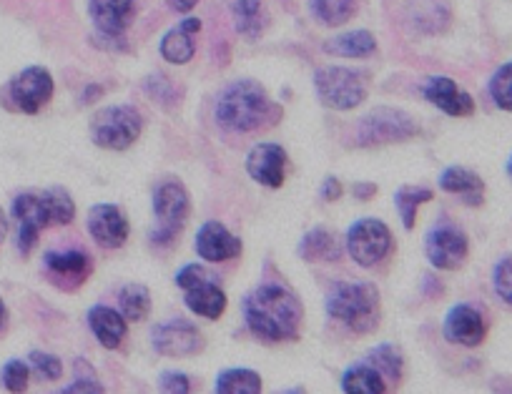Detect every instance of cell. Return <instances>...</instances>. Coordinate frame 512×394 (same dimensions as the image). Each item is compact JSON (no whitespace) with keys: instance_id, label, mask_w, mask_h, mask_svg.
Wrapping results in <instances>:
<instances>
[{"instance_id":"obj_1","label":"cell","mask_w":512,"mask_h":394,"mask_svg":"<svg viewBox=\"0 0 512 394\" xmlns=\"http://www.w3.org/2000/svg\"><path fill=\"white\" fill-rule=\"evenodd\" d=\"M244 317L251 334L264 342H287V339L297 337L302 307L287 287L264 284L246 297Z\"/></svg>"},{"instance_id":"obj_2","label":"cell","mask_w":512,"mask_h":394,"mask_svg":"<svg viewBox=\"0 0 512 394\" xmlns=\"http://www.w3.org/2000/svg\"><path fill=\"white\" fill-rule=\"evenodd\" d=\"M73 216H76V204L63 186H53V189L38 191V194L28 191V194L16 196L13 219L18 221V249H21V254H31L43 226H66L71 224Z\"/></svg>"},{"instance_id":"obj_3","label":"cell","mask_w":512,"mask_h":394,"mask_svg":"<svg viewBox=\"0 0 512 394\" xmlns=\"http://www.w3.org/2000/svg\"><path fill=\"white\" fill-rule=\"evenodd\" d=\"M274 118V106L267 91L254 81L231 83L216 101V123L224 131L249 134Z\"/></svg>"},{"instance_id":"obj_4","label":"cell","mask_w":512,"mask_h":394,"mask_svg":"<svg viewBox=\"0 0 512 394\" xmlns=\"http://www.w3.org/2000/svg\"><path fill=\"white\" fill-rule=\"evenodd\" d=\"M329 317L354 332H369L379 317V294L367 282H342L327 299Z\"/></svg>"},{"instance_id":"obj_5","label":"cell","mask_w":512,"mask_h":394,"mask_svg":"<svg viewBox=\"0 0 512 394\" xmlns=\"http://www.w3.org/2000/svg\"><path fill=\"white\" fill-rule=\"evenodd\" d=\"M144 128V118L131 106H108L93 116L91 136L96 146L108 151H123L134 146Z\"/></svg>"},{"instance_id":"obj_6","label":"cell","mask_w":512,"mask_h":394,"mask_svg":"<svg viewBox=\"0 0 512 394\" xmlns=\"http://www.w3.org/2000/svg\"><path fill=\"white\" fill-rule=\"evenodd\" d=\"M319 101L334 111H352L367 98V83L362 76L347 68H322L314 76Z\"/></svg>"},{"instance_id":"obj_7","label":"cell","mask_w":512,"mask_h":394,"mask_svg":"<svg viewBox=\"0 0 512 394\" xmlns=\"http://www.w3.org/2000/svg\"><path fill=\"white\" fill-rule=\"evenodd\" d=\"M417 134V123L405 111L395 108H377L359 121L357 141L359 146H384L400 144Z\"/></svg>"},{"instance_id":"obj_8","label":"cell","mask_w":512,"mask_h":394,"mask_svg":"<svg viewBox=\"0 0 512 394\" xmlns=\"http://www.w3.org/2000/svg\"><path fill=\"white\" fill-rule=\"evenodd\" d=\"M347 251L359 267H377L392 251L390 229L377 219H359L347 234Z\"/></svg>"},{"instance_id":"obj_9","label":"cell","mask_w":512,"mask_h":394,"mask_svg":"<svg viewBox=\"0 0 512 394\" xmlns=\"http://www.w3.org/2000/svg\"><path fill=\"white\" fill-rule=\"evenodd\" d=\"M154 214L159 219V229L154 231V244H169L189 219V194L176 181H166L154 194Z\"/></svg>"},{"instance_id":"obj_10","label":"cell","mask_w":512,"mask_h":394,"mask_svg":"<svg viewBox=\"0 0 512 394\" xmlns=\"http://www.w3.org/2000/svg\"><path fill=\"white\" fill-rule=\"evenodd\" d=\"M425 254L432 267L442 272H455L470 256V241L465 231L455 224H437L425 239Z\"/></svg>"},{"instance_id":"obj_11","label":"cell","mask_w":512,"mask_h":394,"mask_svg":"<svg viewBox=\"0 0 512 394\" xmlns=\"http://www.w3.org/2000/svg\"><path fill=\"white\" fill-rule=\"evenodd\" d=\"M151 339H154L156 352L164 357H194L204 349V337L186 319H171V322L159 324Z\"/></svg>"},{"instance_id":"obj_12","label":"cell","mask_w":512,"mask_h":394,"mask_svg":"<svg viewBox=\"0 0 512 394\" xmlns=\"http://www.w3.org/2000/svg\"><path fill=\"white\" fill-rule=\"evenodd\" d=\"M11 98L18 111L38 113L53 98V78L46 68L31 66L11 83Z\"/></svg>"},{"instance_id":"obj_13","label":"cell","mask_w":512,"mask_h":394,"mask_svg":"<svg viewBox=\"0 0 512 394\" xmlns=\"http://www.w3.org/2000/svg\"><path fill=\"white\" fill-rule=\"evenodd\" d=\"M246 171L256 184L279 189L287 176V151L277 144H259L246 156Z\"/></svg>"},{"instance_id":"obj_14","label":"cell","mask_w":512,"mask_h":394,"mask_svg":"<svg viewBox=\"0 0 512 394\" xmlns=\"http://www.w3.org/2000/svg\"><path fill=\"white\" fill-rule=\"evenodd\" d=\"M88 231L103 249H118L128 239V219L116 204H96L88 211Z\"/></svg>"},{"instance_id":"obj_15","label":"cell","mask_w":512,"mask_h":394,"mask_svg":"<svg viewBox=\"0 0 512 394\" xmlns=\"http://www.w3.org/2000/svg\"><path fill=\"white\" fill-rule=\"evenodd\" d=\"M487 337L485 317L470 304H457L445 317V339L460 347H480Z\"/></svg>"},{"instance_id":"obj_16","label":"cell","mask_w":512,"mask_h":394,"mask_svg":"<svg viewBox=\"0 0 512 394\" xmlns=\"http://www.w3.org/2000/svg\"><path fill=\"white\" fill-rule=\"evenodd\" d=\"M196 251H199L201 259L219 264V261L236 259L241 254V241L234 234H229V229L221 226L219 221H209L196 234Z\"/></svg>"},{"instance_id":"obj_17","label":"cell","mask_w":512,"mask_h":394,"mask_svg":"<svg viewBox=\"0 0 512 394\" xmlns=\"http://www.w3.org/2000/svg\"><path fill=\"white\" fill-rule=\"evenodd\" d=\"M425 98L432 103V106L440 108L442 113H447V116L462 118V116H472V111H475V101H472L470 93L462 91L452 78H445V76H437L427 81Z\"/></svg>"},{"instance_id":"obj_18","label":"cell","mask_w":512,"mask_h":394,"mask_svg":"<svg viewBox=\"0 0 512 394\" xmlns=\"http://www.w3.org/2000/svg\"><path fill=\"white\" fill-rule=\"evenodd\" d=\"M88 11H91L93 23H96L103 36L116 38L128 28L136 13V6L134 0H91Z\"/></svg>"},{"instance_id":"obj_19","label":"cell","mask_w":512,"mask_h":394,"mask_svg":"<svg viewBox=\"0 0 512 394\" xmlns=\"http://www.w3.org/2000/svg\"><path fill=\"white\" fill-rule=\"evenodd\" d=\"M440 189L447 194L462 196L467 206H482V201H485V181L475 171L462 169V166H450V169L442 171Z\"/></svg>"},{"instance_id":"obj_20","label":"cell","mask_w":512,"mask_h":394,"mask_svg":"<svg viewBox=\"0 0 512 394\" xmlns=\"http://www.w3.org/2000/svg\"><path fill=\"white\" fill-rule=\"evenodd\" d=\"M88 327H91L93 337H96L106 349L121 347L128 329L123 314L108 307H93L91 312H88Z\"/></svg>"},{"instance_id":"obj_21","label":"cell","mask_w":512,"mask_h":394,"mask_svg":"<svg viewBox=\"0 0 512 394\" xmlns=\"http://www.w3.org/2000/svg\"><path fill=\"white\" fill-rule=\"evenodd\" d=\"M201 21L199 18H186L179 28L169 31L161 41V56L169 63H189L194 58V33H199Z\"/></svg>"},{"instance_id":"obj_22","label":"cell","mask_w":512,"mask_h":394,"mask_svg":"<svg viewBox=\"0 0 512 394\" xmlns=\"http://www.w3.org/2000/svg\"><path fill=\"white\" fill-rule=\"evenodd\" d=\"M186 307L204 319H219L226 312V294L211 279H204L196 287L184 289Z\"/></svg>"},{"instance_id":"obj_23","label":"cell","mask_w":512,"mask_h":394,"mask_svg":"<svg viewBox=\"0 0 512 394\" xmlns=\"http://www.w3.org/2000/svg\"><path fill=\"white\" fill-rule=\"evenodd\" d=\"M231 16H234L236 31L251 41L262 36L267 26L262 0H231Z\"/></svg>"},{"instance_id":"obj_24","label":"cell","mask_w":512,"mask_h":394,"mask_svg":"<svg viewBox=\"0 0 512 394\" xmlns=\"http://www.w3.org/2000/svg\"><path fill=\"white\" fill-rule=\"evenodd\" d=\"M46 269L58 277L76 279V284H81L91 274V259L76 249L51 251V254H46Z\"/></svg>"},{"instance_id":"obj_25","label":"cell","mask_w":512,"mask_h":394,"mask_svg":"<svg viewBox=\"0 0 512 394\" xmlns=\"http://www.w3.org/2000/svg\"><path fill=\"white\" fill-rule=\"evenodd\" d=\"M299 256L304 261H337L342 256L339 239L327 229H312L299 244Z\"/></svg>"},{"instance_id":"obj_26","label":"cell","mask_w":512,"mask_h":394,"mask_svg":"<svg viewBox=\"0 0 512 394\" xmlns=\"http://www.w3.org/2000/svg\"><path fill=\"white\" fill-rule=\"evenodd\" d=\"M374 48H377V41H374V36L369 31L344 33V36H337L324 43V53L342 58H367L372 56Z\"/></svg>"},{"instance_id":"obj_27","label":"cell","mask_w":512,"mask_h":394,"mask_svg":"<svg viewBox=\"0 0 512 394\" xmlns=\"http://www.w3.org/2000/svg\"><path fill=\"white\" fill-rule=\"evenodd\" d=\"M219 394H259L262 392V377L251 369H226L216 379Z\"/></svg>"},{"instance_id":"obj_28","label":"cell","mask_w":512,"mask_h":394,"mask_svg":"<svg viewBox=\"0 0 512 394\" xmlns=\"http://www.w3.org/2000/svg\"><path fill=\"white\" fill-rule=\"evenodd\" d=\"M342 389L347 394H382L387 387H384L382 374L377 369L367 367V364H359V367H352L344 372Z\"/></svg>"},{"instance_id":"obj_29","label":"cell","mask_w":512,"mask_h":394,"mask_svg":"<svg viewBox=\"0 0 512 394\" xmlns=\"http://www.w3.org/2000/svg\"><path fill=\"white\" fill-rule=\"evenodd\" d=\"M118 307L126 322H144L146 314L151 312V294L141 284H128L118 294Z\"/></svg>"},{"instance_id":"obj_30","label":"cell","mask_w":512,"mask_h":394,"mask_svg":"<svg viewBox=\"0 0 512 394\" xmlns=\"http://www.w3.org/2000/svg\"><path fill=\"white\" fill-rule=\"evenodd\" d=\"M432 199H435V194H432L430 189H422V186H402V189H397V194H395L397 211H400L402 224H405L407 231L415 229L417 209Z\"/></svg>"},{"instance_id":"obj_31","label":"cell","mask_w":512,"mask_h":394,"mask_svg":"<svg viewBox=\"0 0 512 394\" xmlns=\"http://www.w3.org/2000/svg\"><path fill=\"white\" fill-rule=\"evenodd\" d=\"M312 11L324 26H342L357 11L354 0H312Z\"/></svg>"},{"instance_id":"obj_32","label":"cell","mask_w":512,"mask_h":394,"mask_svg":"<svg viewBox=\"0 0 512 394\" xmlns=\"http://www.w3.org/2000/svg\"><path fill=\"white\" fill-rule=\"evenodd\" d=\"M369 362H372V367L377 369L382 377L392 379V382H397V379L402 377V354L397 352V347H392V344H382V347L374 349V352L369 354Z\"/></svg>"},{"instance_id":"obj_33","label":"cell","mask_w":512,"mask_h":394,"mask_svg":"<svg viewBox=\"0 0 512 394\" xmlns=\"http://www.w3.org/2000/svg\"><path fill=\"white\" fill-rule=\"evenodd\" d=\"M490 98L502 111H512V61L497 68L490 78Z\"/></svg>"},{"instance_id":"obj_34","label":"cell","mask_w":512,"mask_h":394,"mask_svg":"<svg viewBox=\"0 0 512 394\" xmlns=\"http://www.w3.org/2000/svg\"><path fill=\"white\" fill-rule=\"evenodd\" d=\"M492 287H495V294L512 307V256H502L500 261L492 269Z\"/></svg>"},{"instance_id":"obj_35","label":"cell","mask_w":512,"mask_h":394,"mask_svg":"<svg viewBox=\"0 0 512 394\" xmlns=\"http://www.w3.org/2000/svg\"><path fill=\"white\" fill-rule=\"evenodd\" d=\"M28 377H31V369H28V364L21 362V359H11V362L3 367L0 382H3V387H6L8 392H26Z\"/></svg>"},{"instance_id":"obj_36","label":"cell","mask_w":512,"mask_h":394,"mask_svg":"<svg viewBox=\"0 0 512 394\" xmlns=\"http://www.w3.org/2000/svg\"><path fill=\"white\" fill-rule=\"evenodd\" d=\"M31 364H33V369H36V372L41 374L43 379H48V382H53V379H58L63 374L61 359L53 357V354L31 352Z\"/></svg>"},{"instance_id":"obj_37","label":"cell","mask_w":512,"mask_h":394,"mask_svg":"<svg viewBox=\"0 0 512 394\" xmlns=\"http://www.w3.org/2000/svg\"><path fill=\"white\" fill-rule=\"evenodd\" d=\"M204 279H209V274H206L204 267H196V264H189V267H184L176 274V284H179L181 289L196 287V284H201Z\"/></svg>"},{"instance_id":"obj_38","label":"cell","mask_w":512,"mask_h":394,"mask_svg":"<svg viewBox=\"0 0 512 394\" xmlns=\"http://www.w3.org/2000/svg\"><path fill=\"white\" fill-rule=\"evenodd\" d=\"M161 389H164V392L186 394V392H191V382L186 374L166 372V374H161Z\"/></svg>"},{"instance_id":"obj_39","label":"cell","mask_w":512,"mask_h":394,"mask_svg":"<svg viewBox=\"0 0 512 394\" xmlns=\"http://www.w3.org/2000/svg\"><path fill=\"white\" fill-rule=\"evenodd\" d=\"M63 392H103V387L98 382H88V379H78V382H73L71 387H66Z\"/></svg>"},{"instance_id":"obj_40","label":"cell","mask_w":512,"mask_h":394,"mask_svg":"<svg viewBox=\"0 0 512 394\" xmlns=\"http://www.w3.org/2000/svg\"><path fill=\"white\" fill-rule=\"evenodd\" d=\"M322 196L327 201H337L342 196V184L337 179H327L322 186Z\"/></svg>"},{"instance_id":"obj_41","label":"cell","mask_w":512,"mask_h":394,"mask_svg":"<svg viewBox=\"0 0 512 394\" xmlns=\"http://www.w3.org/2000/svg\"><path fill=\"white\" fill-rule=\"evenodd\" d=\"M374 194H377V186H374V184H357V186H354V196H357V199H372Z\"/></svg>"},{"instance_id":"obj_42","label":"cell","mask_w":512,"mask_h":394,"mask_svg":"<svg viewBox=\"0 0 512 394\" xmlns=\"http://www.w3.org/2000/svg\"><path fill=\"white\" fill-rule=\"evenodd\" d=\"M171 6L176 8V11H181V13H189L191 8L196 6V3H199V0H169Z\"/></svg>"},{"instance_id":"obj_43","label":"cell","mask_w":512,"mask_h":394,"mask_svg":"<svg viewBox=\"0 0 512 394\" xmlns=\"http://www.w3.org/2000/svg\"><path fill=\"white\" fill-rule=\"evenodd\" d=\"M6 324H8V309H6V302L0 299V332L6 329Z\"/></svg>"},{"instance_id":"obj_44","label":"cell","mask_w":512,"mask_h":394,"mask_svg":"<svg viewBox=\"0 0 512 394\" xmlns=\"http://www.w3.org/2000/svg\"><path fill=\"white\" fill-rule=\"evenodd\" d=\"M8 234V221H6V214H3V209H0V241L6 239Z\"/></svg>"},{"instance_id":"obj_45","label":"cell","mask_w":512,"mask_h":394,"mask_svg":"<svg viewBox=\"0 0 512 394\" xmlns=\"http://www.w3.org/2000/svg\"><path fill=\"white\" fill-rule=\"evenodd\" d=\"M507 174H510V179H512V156H510V161H507Z\"/></svg>"}]
</instances>
